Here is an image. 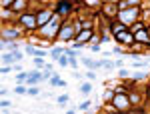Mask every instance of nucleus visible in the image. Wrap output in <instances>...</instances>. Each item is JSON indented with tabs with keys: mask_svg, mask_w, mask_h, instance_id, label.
<instances>
[{
	"mask_svg": "<svg viewBox=\"0 0 150 114\" xmlns=\"http://www.w3.org/2000/svg\"><path fill=\"white\" fill-rule=\"evenodd\" d=\"M14 92H16V94H26V92H28V88H26V86H22V84H18V86L14 88Z\"/></svg>",
	"mask_w": 150,
	"mask_h": 114,
	"instance_id": "b1692460",
	"label": "nucleus"
},
{
	"mask_svg": "<svg viewBox=\"0 0 150 114\" xmlns=\"http://www.w3.org/2000/svg\"><path fill=\"white\" fill-rule=\"evenodd\" d=\"M130 88H132V86H130ZM128 96H130V102H132V104H138V102H140V96L134 92V88H132V92H130Z\"/></svg>",
	"mask_w": 150,
	"mask_h": 114,
	"instance_id": "6ab92c4d",
	"label": "nucleus"
},
{
	"mask_svg": "<svg viewBox=\"0 0 150 114\" xmlns=\"http://www.w3.org/2000/svg\"><path fill=\"white\" fill-rule=\"evenodd\" d=\"M110 104H112V108H114L116 112H128L130 106H132L128 92H116V96L112 98V102H110Z\"/></svg>",
	"mask_w": 150,
	"mask_h": 114,
	"instance_id": "f257e3e1",
	"label": "nucleus"
},
{
	"mask_svg": "<svg viewBox=\"0 0 150 114\" xmlns=\"http://www.w3.org/2000/svg\"><path fill=\"white\" fill-rule=\"evenodd\" d=\"M80 92H82V94H90V92H92V86L86 82V84H82V86H80Z\"/></svg>",
	"mask_w": 150,
	"mask_h": 114,
	"instance_id": "4be33fe9",
	"label": "nucleus"
},
{
	"mask_svg": "<svg viewBox=\"0 0 150 114\" xmlns=\"http://www.w3.org/2000/svg\"><path fill=\"white\" fill-rule=\"evenodd\" d=\"M76 32H78V28H76V24L64 22L62 26H60V30H58V36H56V40H74V38H76Z\"/></svg>",
	"mask_w": 150,
	"mask_h": 114,
	"instance_id": "7ed1b4c3",
	"label": "nucleus"
},
{
	"mask_svg": "<svg viewBox=\"0 0 150 114\" xmlns=\"http://www.w3.org/2000/svg\"><path fill=\"white\" fill-rule=\"evenodd\" d=\"M20 24H22L24 30H28V32H34V30H38L36 12H22V14H20Z\"/></svg>",
	"mask_w": 150,
	"mask_h": 114,
	"instance_id": "f03ea898",
	"label": "nucleus"
},
{
	"mask_svg": "<svg viewBox=\"0 0 150 114\" xmlns=\"http://www.w3.org/2000/svg\"><path fill=\"white\" fill-rule=\"evenodd\" d=\"M114 96H116V90H106L104 92V100H106V102H112Z\"/></svg>",
	"mask_w": 150,
	"mask_h": 114,
	"instance_id": "aec40b11",
	"label": "nucleus"
},
{
	"mask_svg": "<svg viewBox=\"0 0 150 114\" xmlns=\"http://www.w3.org/2000/svg\"><path fill=\"white\" fill-rule=\"evenodd\" d=\"M14 68H10L8 64H4V68H2V74H8V72H12Z\"/></svg>",
	"mask_w": 150,
	"mask_h": 114,
	"instance_id": "473e14b6",
	"label": "nucleus"
},
{
	"mask_svg": "<svg viewBox=\"0 0 150 114\" xmlns=\"http://www.w3.org/2000/svg\"><path fill=\"white\" fill-rule=\"evenodd\" d=\"M66 50H68V48H64V46H56V48H52V50H50V56H52V60H58V58L62 56Z\"/></svg>",
	"mask_w": 150,
	"mask_h": 114,
	"instance_id": "dca6fc26",
	"label": "nucleus"
},
{
	"mask_svg": "<svg viewBox=\"0 0 150 114\" xmlns=\"http://www.w3.org/2000/svg\"><path fill=\"white\" fill-rule=\"evenodd\" d=\"M86 78H88V80H94V78H96V72H92V68H90L88 72H86Z\"/></svg>",
	"mask_w": 150,
	"mask_h": 114,
	"instance_id": "7c9ffc66",
	"label": "nucleus"
},
{
	"mask_svg": "<svg viewBox=\"0 0 150 114\" xmlns=\"http://www.w3.org/2000/svg\"><path fill=\"white\" fill-rule=\"evenodd\" d=\"M20 32L16 30V28H8V26H4V30H2V44H8L10 42V38H18Z\"/></svg>",
	"mask_w": 150,
	"mask_h": 114,
	"instance_id": "f8f14e48",
	"label": "nucleus"
},
{
	"mask_svg": "<svg viewBox=\"0 0 150 114\" xmlns=\"http://www.w3.org/2000/svg\"><path fill=\"white\" fill-rule=\"evenodd\" d=\"M4 48H8V50H18V42H8V44H2Z\"/></svg>",
	"mask_w": 150,
	"mask_h": 114,
	"instance_id": "a878e982",
	"label": "nucleus"
},
{
	"mask_svg": "<svg viewBox=\"0 0 150 114\" xmlns=\"http://www.w3.org/2000/svg\"><path fill=\"white\" fill-rule=\"evenodd\" d=\"M128 28V24H124L122 20H110V24H108V32L114 36V34H118V32H122V30H126Z\"/></svg>",
	"mask_w": 150,
	"mask_h": 114,
	"instance_id": "9d476101",
	"label": "nucleus"
},
{
	"mask_svg": "<svg viewBox=\"0 0 150 114\" xmlns=\"http://www.w3.org/2000/svg\"><path fill=\"white\" fill-rule=\"evenodd\" d=\"M72 12H74V2L72 0H58L56 6H54V14H58L60 18L68 16Z\"/></svg>",
	"mask_w": 150,
	"mask_h": 114,
	"instance_id": "39448f33",
	"label": "nucleus"
},
{
	"mask_svg": "<svg viewBox=\"0 0 150 114\" xmlns=\"http://www.w3.org/2000/svg\"><path fill=\"white\" fill-rule=\"evenodd\" d=\"M26 54L34 58H44L46 56V50H40V48H34L32 44H26Z\"/></svg>",
	"mask_w": 150,
	"mask_h": 114,
	"instance_id": "ddd939ff",
	"label": "nucleus"
},
{
	"mask_svg": "<svg viewBox=\"0 0 150 114\" xmlns=\"http://www.w3.org/2000/svg\"><path fill=\"white\" fill-rule=\"evenodd\" d=\"M10 100H6V98H4V100H2V102H0V106H2V108H10Z\"/></svg>",
	"mask_w": 150,
	"mask_h": 114,
	"instance_id": "2f4dec72",
	"label": "nucleus"
},
{
	"mask_svg": "<svg viewBox=\"0 0 150 114\" xmlns=\"http://www.w3.org/2000/svg\"><path fill=\"white\" fill-rule=\"evenodd\" d=\"M134 38H136V42H140V44H144V46L150 48V30H148V26L142 28V30H138V32H134Z\"/></svg>",
	"mask_w": 150,
	"mask_h": 114,
	"instance_id": "6e6552de",
	"label": "nucleus"
},
{
	"mask_svg": "<svg viewBox=\"0 0 150 114\" xmlns=\"http://www.w3.org/2000/svg\"><path fill=\"white\" fill-rule=\"evenodd\" d=\"M34 66H36V68H46L44 58H34Z\"/></svg>",
	"mask_w": 150,
	"mask_h": 114,
	"instance_id": "412c9836",
	"label": "nucleus"
},
{
	"mask_svg": "<svg viewBox=\"0 0 150 114\" xmlns=\"http://www.w3.org/2000/svg\"><path fill=\"white\" fill-rule=\"evenodd\" d=\"M14 2H16V0H2V8H10Z\"/></svg>",
	"mask_w": 150,
	"mask_h": 114,
	"instance_id": "bb28decb",
	"label": "nucleus"
},
{
	"mask_svg": "<svg viewBox=\"0 0 150 114\" xmlns=\"http://www.w3.org/2000/svg\"><path fill=\"white\" fill-rule=\"evenodd\" d=\"M118 74H120V76H122V78H124V76H128V70H124V68H120V72H118Z\"/></svg>",
	"mask_w": 150,
	"mask_h": 114,
	"instance_id": "f704fd0d",
	"label": "nucleus"
},
{
	"mask_svg": "<svg viewBox=\"0 0 150 114\" xmlns=\"http://www.w3.org/2000/svg\"><path fill=\"white\" fill-rule=\"evenodd\" d=\"M44 80V76H42V72H38V70H34V72H30L28 74V80H26V84L28 86H34V84H38V82H42Z\"/></svg>",
	"mask_w": 150,
	"mask_h": 114,
	"instance_id": "4468645a",
	"label": "nucleus"
},
{
	"mask_svg": "<svg viewBox=\"0 0 150 114\" xmlns=\"http://www.w3.org/2000/svg\"><path fill=\"white\" fill-rule=\"evenodd\" d=\"M68 100H70V98L66 96V94H62V96H58V104H66Z\"/></svg>",
	"mask_w": 150,
	"mask_h": 114,
	"instance_id": "c85d7f7f",
	"label": "nucleus"
},
{
	"mask_svg": "<svg viewBox=\"0 0 150 114\" xmlns=\"http://www.w3.org/2000/svg\"><path fill=\"white\" fill-rule=\"evenodd\" d=\"M38 88H36V86H30V88H28V94H30V96H38Z\"/></svg>",
	"mask_w": 150,
	"mask_h": 114,
	"instance_id": "cd10ccee",
	"label": "nucleus"
},
{
	"mask_svg": "<svg viewBox=\"0 0 150 114\" xmlns=\"http://www.w3.org/2000/svg\"><path fill=\"white\" fill-rule=\"evenodd\" d=\"M146 100H148V102H150V84H148V86H146Z\"/></svg>",
	"mask_w": 150,
	"mask_h": 114,
	"instance_id": "c9c22d12",
	"label": "nucleus"
},
{
	"mask_svg": "<svg viewBox=\"0 0 150 114\" xmlns=\"http://www.w3.org/2000/svg\"><path fill=\"white\" fill-rule=\"evenodd\" d=\"M122 52H124L122 46H114V54H122Z\"/></svg>",
	"mask_w": 150,
	"mask_h": 114,
	"instance_id": "72a5a7b5",
	"label": "nucleus"
},
{
	"mask_svg": "<svg viewBox=\"0 0 150 114\" xmlns=\"http://www.w3.org/2000/svg\"><path fill=\"white\" fill-rule=\"evenodd\" d=\"M114 40L118 42V44H122V46H130L136 38H134V32H132L130 28H126V30H122V32L114 34Z\"/></svg>",
	"mask_w": 150,
	"mask_h": 114,
	"instance_id": "423d86ee",
	"label": "nucleus"
},
{
	"mask_svg": "<svg viewBox=\"0 0 150 114\" xmlns=\"http://www.w3.org/2000/svg\"><path fill=\"white\" fill-rule=\"evenodd\" d=\"M92 50H94V52H98V50H100V46H98V42H94V44H92Z\"/></svg>",
	"mask_w": 150,
	"mask_h": 114,
	"instance_id": "e433bc0d",
	"label": "nucleus"
},
{
	"mask_svg": "<svg viewBox=\"0 0 150 114\" xmlns=\"http://www.w3.org/2000/svg\"><path fill=\"white\" fill-rule=\"evenodd\" d=\"M50 84H52V86H66V82H64V80H60L56 74H52V78H50Z\"/></svg>",
	"mask_w": 150,
	"mask_h": 114,
	"instance_id": "a211bd4d",
	"label": "nucleus"
},
{
	"mask_svg": "<svg viewBox=\"0 0 150 114\" xmlns=\"http://www.w3.org/2000/svg\"><path fill=\"white\" fill-rule=\"evenodd\" d=\"M94 32L92 30H88V28H82L80 32H76V38H74V40H76V42H80V44H86V42H88V40H94Z\"/></svg>",
	"mask_w": 150,
	"mask_h": 114,
	"instance_id": "1a4fd4ad",
	"label": "nucleus"
},
{
	"mask_svg": "<svg viewBox=\"0 0 150 114\" xmlns=\"http://www.w3.org/2000/svg\"><path fill=\"white\" fill-rule=\"evenodd\" d=\"M40 2H46V0H40Z\"/></svg>",
	"mask_w": 150,
	"mask_h": 114,
	"instance_id": "58836bf2",
	"label": "nucleus"
},
{
	"mask_svg": "<svg viewBox=\"0 0 150 114\" xmlns=\"http://www.w3.org/2000/svg\"><path fill=\"white\" fill-rule=\"evenodd\" d=\"M138 16H140V8H138V6H132V8H124V10L118 12V20H122V22L128 24V26H130L132 22H136L134 18H138Z\"/></svg>",
	"mask_w": 150,
	"mask_h": 114,
	"instance_id": "20e7f679",
	"label": "nucleus"
},
{
	"mask_svg": "<svg viewBox=\"0 0 150 114\" xmlns=\"http://www.w3.org/2000/svg\"><path fill=\"white\" fill-rule=\"evenodd\" d=\"M86 4H88V6H100V8H102V4H100L98 0H86Z\"/></svg>",
	"mask_w": 150,
	"mask_h": 114,
	"instance_id": "c756f323",
	"label": "nucleus"
},
{
	"mask_svg": "<svg viewBox=\"0 0 150 114\" xmlns=\"http://www.w3.org/2000/svg\"><path fill=\"white\" fill-rule=\"evenodd\" d=\"M108 2H120V0H108Z\"/></svg>",
	"mask_w": 150,
	"mask_h": 114,
	"instance_id": "4c0bfd02",
	"label": "nucleus"
},
{
	"mask_svg": "<svg viewBox=\"0 0 150 114\" xmlns=\"http://www.w3.org/2000/svg\"><path fill=\"white\" fill-rule=\"evenodd\" d=\"M90 106H92V102H90V100H84V102L80 104V108H78V110H90Z\"/></svg>",
	"mask_w": 150,
	"mask_h": 114,
	"instance_id": "393cba45",
	"label": "nucleus"
},
{
	"mask_svg": "<svg viewBox=\"0 0 150 114\" xmlns=\"http://www.w3.org/2000/svg\"><path fill=\"white\" fill-rule=\"evenodd\" d=\"M26 4H28V0H16V2L12 4L10 10H12V12H20V14H22L24 8H26Z\"/></svg>",
	"mask_w": 150,
	"mask_h": 114,
	"instance_id": "2eb2a0df",
	"label": "nucleus"
},
{
	"mask_svg": "<svg viewBox=\"0 0 150 114\" xmlns=\"http://www.w3.org/2000/svg\"><path fill=\"white\" fill-rule=\"evenodd\" d=\"M28 74H30V72H20V74H16V80H18V82H26V80H28Z\"/></svg>",
	"mask_w": 150,
	"mask_h": 114,
	"instance_id": "5701e85b",
	"label": "nucleus"
},
{
	"mask_svg": "<svg viewBox=\"0 0 150 114\" xmlns=\"http://www.w3.org/2000/svg\"><path fill=\"white\" fill-rule=\"evenodd\" d=\"M22 58L24 56L18 50H10V52H6V54H2V62H4V64H10V62H20Z\"/></svg>",
	"mask_w": 150,
	"mask_h": 114,
	"instance_id": "9b49d317",
	"label": "nucleus"
},
{
	"mask_svg": "<svg viewBox=\"0 0 150 114\" xmlns=\"http://www.w3.org/2000/svg\"><path fill=\"white\" fill-rule=\"evenodd\" d=\"M54 16V10H48V8H40L36 12V20H38V28H42L44 24H48Z\"/></svg>",
	"mask_w": 150,
	"mask_h": 114,
	"instance_id": "0eeeda50",
	"label": "nucleus"
},
{
	"mask_svg": "<svg viewBox=\"0 0 150 114\" xmlns=\"http://www.w3.org/2000/svg\"><path fill=\"white\" fill-rule=\"evenodd\" d=\"M132 32H138V30H142V28H146V24L142 22V20H136V22H132L130 26H128Z\"/></svg>",
	"mask_w": 150,
	"mask_h": 114,
	"instance_id": "f3484780",
	"label": "nucleus"
}]
</instances>
